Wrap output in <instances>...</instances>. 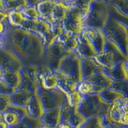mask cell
I'll use <instances>...</instances> for the list:
<instances>
[{
    "mask_svg": "<svg viewBox=\"0 0 128 128\" xmlns=\"http://www.w3.org/2000/svg\"><path fill=\"white\" fill-rule=\"evenodd\" d=\"M4 38V48L18 56L24 66L42 64L46 44L38 34L8 24Z\"/></svg>",
    "mask_w": 128,
    "mask_h": 128,
    "instance_id": "1",
    "label": "cell"
},
{
    "mask_svg": "<svg viewBox=\"0 0 128 128\" xmlns=\"http://www.w3.org/2000/svg\"><path fill=\"white\" fill-rule=\"evenodd\" d=\"M94 58L105 70H110L119 63L128 60V54L124 52L119 46L108 38L104 51L98 53Z\"/></svg>",
    "mask_w": 128,
    "mask_h": 128,
    "instance_id": "2",
    "label": "cell"
},
{
    "mask_svg": "<svg viewBox=\"0 0 128 128\" xmlns=\"http://www.w3.org/2000/svg\"><path fill=\"white\" fill-rule=\"evenodd\" d=\"M110 104L104 100L100 94L84 96L78 110L87 118L99 116L104 118L108 115Z\"/></svg>",
    "mask_w": 128,
    "mask_h": 128,
    "instance_id": "3",
    "label": "cell"
},
{
    "mask_svg": "<svg viewBox=\"0 0 128 128\" xmlns=\"http://www.w3.org/2000/svg\"><path fill=\"white\" fill-rule=\"evenodd\" d=\"M103 30L106 38L116 43L125 53L128 54V32L127 24L111 16Z\"/></svg>",
    "mask_w": 128,
    "mask_h": 128,
    "instance_id": "4",
    "label": "cell"
},
{
    "mask_svg": "<svg viewBox=\"0 0 128 128\" xmlns=\"http://www.w3.org/2000/svg\"><path fill=\"white\" fill-rule=\"evenodd\" d=\"M113 84L114 80L108 76L105 72H102L83 80L79 83L77 90L83 96L100 94L104 90L112 87Z\"/></svg>",
    "mask_w": 128,
    "mask_h": 128,
    "instance_id": "5",
    "label": "cell"
},
{
    "mask_svg": "<svg viewBox=\"0 0 128 128\" xmlns=\"http://www.w3.org/2000/svg\"><path fill=\"white\" fill-rule=\"evenodd\" d=\"M73 52L67 50L60 41L57 40L52 45L46 48L42 64L50 67L56 72L60 68L62 62Z\"/></svg>",
    "mask_w": 128,
    "mask_h": 128,
    "instance_id": "6",
    "label": "cell"
},
{
    "mask_svg": "<svg viewBox=\"0 0 128 128\" xmlns=\"http://www.w3.org/2000/svg\"><path fill=\"white\" fill-rule=\"evenodd\" d=\"M111 17L110 4L100 0H96L91 5L85 24L103 29Z\"/></svg>",
    "mask_w": 128,
    "mask_h": 128,
    "instance_id": "7",
    "label": "cell"
},
{
    "mask_svg": "<svg viewBox=\"0 0 128 128\" xmlns=\"http://www.w3.org/2000/svg\"><path fill=\"white\" fill-rule=\"evenodd\" d=\"M68 14L64 22L65 28L80 35L84 30L86 19L90 12V8H78L68 4Z\"/></svg>",
    "mask_w": 128,
    "mask_h": 128,
    "instance_id": "8",
    "label": "cell"
},
{
    "mask_svg": "<svg viewBox=\"0 0 128 128\" xmlns=\"http://www.w3.org/2000/svg\"><path fill=\"white\" fill-rule=\"evenodd\" d=\"M38 94L45 110L62 108L64 104L67 102V92L60 86L53 89L40 88L38 90Z\"/></svg>",
    "mask_w": 128,
    "mask_h": 128,
    "instance_id": "9",
    "label": "cell"
},
{
    "mask_svg": "<svg viewBox=\"0 0 128 128\" xmlns=\"http://www.w3.org/2000/svg\"><path fill=\"white\" fill-rule=\"evenodd\" d=\"M107 116L112 123L121 126H128V98H121L110 104Z\"/></svg>",
    "mask_w": 128,
    "mask_h": 128,
    "instance_id": "10",
    "label": "cell"
},
{
    "mask_svg": "<svg viewBox=\"0 0 128 128\" xmlns=\"http://www.w3.org/2000/svg\"><path fill=\"white\" fill-rule=\"evenodd\" d=\"M58 70L74 79L79 83L83 80L82 59L78 55L76 52H74L72 54L67 56L62 62Z\"/></svg>",
    "mask_w": 128,
    "mask_h": 128,
    "instance_id": "11",
    "label": "cell"
},
{
    "mask_svg": "<svg viewBox=\"0 0 128 128\" xmlns=\"http://www.w3.org/2000/svg\"><path fill=\"white\" fill-rule=\"evenodd\" d=\"M38 66H24L20 70L21 83L18 89L37 92L40 88L38 79Z\"/></svg>",
    "mask_w": 128,
    "mask_h": 128,
    "instance_id": "12",
    "label": "cell"
},
{
    "mask_svg": "<svg viewBox=\"0 0 128 128\" xmlns=\"http://www.w3.org/2000/svg\"><path fill=\"white\" fill-rule=\"evenodd\" d=\"M88 118L79 112L78 106H70L66 102L62 108L61 122H67L72 128H80Z\"/></svg>",
    "mask_w": 128,
    "mask_h": 128,
    "instance_id": "13",
    "label": "cell"
},
{
    "mask_svg": "<svg viewBox=\"0 0 128 128\" xmlns=\"http://www.w3.org/2000/svg\"><path fill=\"white\" fill-rule=\"evenodd\" d=\"M24 66L23 62L14 52L5 48L0 49V67L3 72L21 70Z\"/></svg>",
    "mask_w": 128,
    "mask_h": 128,
    "instance_id": "14",
    "label": "cell"
},
{
    "mask_svg": "<svg viewBox=\"0 0 128 128\" xmlns=\"http://www.w3.org/2000/svg\"><path fill=\"white\" fill-rule=\"evenodd\" d=\"M38 79L40 88L44 89H53L59 85L58 78L55 71L44 64L38 66Z\"/></svg>",
    "mask_w": 128,
    "mask_h": 128,
    "instance_id": "15",
    "label": "cell"
},
{
    "mask_svg": "<svg viewBox=\"0 0 128 128\" xmlns=\"http://www.w3.org/2000/svg\"><path fill=\"white\" fill-rule=\"evenodd\" d=\"M28 115L26 106L12 104L3 114V120L6 122L9 128H12L18 125Z\"/></svg>",
    "mask_w": 128,
    "mask_h": 128,
    "instance_id": "16",
    "label": "cell"
},
{
    "mask_svg": "<svg viewBox=\"0 0 128 128\" xmlns=\"http://www.w3.org/2000/svg\"><path fill=\"white\" fill-rule=\"evenodd\" d=\"M84 31L98 53L102 52L106 47L107 41V38L103 29L98 27L86 26Z\"/></svg>",
    "mask_w": 128,
    "mask_h": 128,
    "instance_id": "17",
    "label": "cell"
},
{
    "mask_svg": "<svg viewBox=\"0 0 128 128\" xmlns=\"http://www.w3.org/2000/svg\"><path fill=\"white\" fill-rule=\"evenodd\" d=\"M75 52L82 60L94 58L98 54L94 46L88 38L84 30L79 36V44Z\"/></svg>",
    "mask_w": 128,
    "mask_h": 128,
    "instance_id": "18",
    "label": "cell"
},
{
    "mask_svg": "<svg viewBox=\"0 0 128 128\" xmlns=\"http://www.w3.org/2000/svg\"><path fill=\"white\" fill-rule=\"evenodd\" d=\"M128 0H112L110 3L111 16L127 24Z\"/></svg>",
    "mask_w": 128,
    "mask_h": 128,
    "instance_id": "19",
    "label": "cell"
},
{
    "mask_svg": "<svg viewBox=\"0 0 128 128\" xmlns=\"http://www.w3.org/2000/svg\"><path fill=\"white\" fill-rule=\"evenodd\" d=\"M104 70L105 69L94 58L82 60V73L83 80L104 72Z\"/></svg>",
    "mask_w": 128,
    "mask_h": 128,
    "instance_id": "20",
    "label": "cell"
},
{
    "mask_svg": "<svg viewBox=\"0 0 128 128\" xmlns=\"http://www.w3.org/2000/svg\"><path fill=\"white\" fill-rule=\"evenodd\" d=\"M58 0H42L36 5L40 18L53 24L52 13Z\"/></svg>",
    "mask_w": 128,
    "mask_h": 128,
    "instance_id": "21",
    "label": "cell"
},
{
    "mask_svg": "<svg viewBox=\"0 0 128 128\" xmlns=\"http://www.w3.org/2000/svg\"><path fill=\"white\" fill-rule=\"evenodd\" d=\"M28 114L31 116L41 118L45 112V108L42 104L38 92H35L28 104L26 106Z\"/></svg>",
    "mask_w": 128,
    "mask_h": 128,
    "instance_id": "22",
    "label": "cell"
},
{
    "mask_svg": "<svg viewBox=\"0 0 128 128\" xmlns=\"http://www.w3.org/2000/svg\"><path fill=\"white\" fill-rule=\"evenodd\" d=\"M79 35L65 28L58 40L64 44L67 50L75 52L79 44Z\"/></svg>",
    "mask_w": 128,
    "mask_h": 128,
    "instance_id": "23",
    "label": "cell"
},
{
    "mask_svg": "<svg viewBox=\"0 0 128 128\" xmlns=\"http://www.w3.org/2000/svg\"><path fill=\"white\" fill-rule=\"evenodd\" d=\"M104 72L114 80L128 82V61L122 62L110 70H105Z\"/></svg>",
    "mask_w": 128,
    "mask_h": 128,
    "instance_id": "24",
    "label": "cell"
},
{
    "mask_svg": "<svg viewBox=\"0 0 128 128\" xmlns=\"http://www.w3.org/2000/svg\"><path fill=\"white\" fill-rule=\"evenodd\" d=\"M68 8L69 6L68 4L61 0H58L52 13L53 24L64 23L67 18Z\"/></svg>",
    "mask_w": 128,
    "mask_h": 128,
    "instance_id": "25",
    "label": "cell"
},
{
    "mask_svg": "<svg viewBox=\"0 0 128 128\" xmlns=\"http://www.w3.org/2000/svg\"><path fill=\"white\" fill-rule=\"evenodd\" d=\"M40 119L45 125L58 126L62 120V108L46 110Z\"/></svg>",
    "mask_w": 128,
    "mask_h": 128,
    "instance_id": "26",
    "label": "cell"
},
{
    "mask_svg": "<svg viewBox=\"0 0 128 128\" xmlns=\"http://www.w3.org/2000/svg\"><path fill=\"white\" fill-rule=\"evenodd\" d=\"M56 73L58 78V82H59L58 86H60L64 91L69 94L77 89L78 86L80 83L78 81L58 70L56 71Z\"/></svg>",
    "mask_w": 128,
    "mask_h": 128,
    "instance_id": "27",
    "label": "cell"
},
{
    "mask_svg": "<svg viewBox=\"0 0 128 128\" xmlns=\"http://www.w3.org/2000/svg\"><path fill=\"white\" fill-rule=\"evenodd\" d=\"M35 93L28 90L18 89L12 94V104L26 107Z\"/></svg>",
    "mask_w": 128,
    "mask_h": 128,
    "instance_id": "28",
    "label": "cell"
},
{
    "mask_svg": "<svg viewBox=\"0 0 128 128\" xmlns=\"http://www.w3.org/2000/svg\"><path fill=\"white\" fill-rule=\"evenodd\" d=\"M3 80L9 86L18 90L21 83V72L20 70H10L3 72Z\"/></svg>",
    "mask_w": 128,
    "mask_h": 128,
    "instance_id": "29",
    "label": "cell"
},
{
    "mask_svg": "<svg viewBox=\"0 0 128 128\" xmlns=\"http://www.w3.org/2000/svg\"><path fill=\"white\" fill-rule=\"evenodd\" d=\"M26 19L27 18L24 16L20 10L8 11V23L12 27L21 28Z\"/></svg>",
    "mask_w": 128,
    "mask_h": 128,
    "instance_id": "30",
    "label": "cell"
},
{
    "mask_svg": "<svg viewBox=\"0 0 128 128\" xmlns=\"http://www.w3.org/2000/svg\"><path fill=\"white\" fill-rule=\"evenodd\" d=\"M100 95L104 100L110 104L112 103L120 98L127 96L126 94L121 92L120 90H116L112 86L104 90Z\"/></svg>",
    "mask_w": 128,
    "mask_h": 128,
    "instance_id": "31",
    "label": "cell"
},
{
    "mask_svg": "<svg viewBox=\"0 0 128 128\" xmlns=\"http://www.w3.org/2000/svg\"><path fill=\"white\" fill-rule=\"evenodd\" d=\"M43 126L40 118L28 115L16 126L12 128H41Z\"/></svg>",
    "mask_w": 128,
    "mask_h": 128,
    "instance_id": "32",
    "label": "cell"
},
{
    "mask_svg": "<svg viewBox=\"0 0 128 128\" xmlns=\"http://www.w3.org/2000/svg\"><path fill=\"white\" fill-rule=\"evenodd\" d=\"M29 4L28 0H3V9L6 11L19 10Z\"/></svg>",
    "mask_w": 128,
    "mask_h": 128,
    "instance_id": "33",
    "label": "cell"
},
{
    "mask_svg": "<svg viewBox=\"0 0 128 128\" xmlns=\"http://www.w3.org/2000/svg\"><path fill=\"white\" fill-rule=\"evenodd\" d=\"M80 128H107L101 116H96L88 118Z\"/></svg>",
    "mask_w": 128,
    "mask_h": 128,
    "instance_id": "34",
    "label": "cell"
},
{
    "mask_svg": "<svg viewBox=\"0 0 128 128\" xmlns=\"http://www.w3.org/2000/svg\"><path fill=\"white\" fill-rule=\"evenodd\" d=\"M67 96V102L70 106H78L79 107L82 100L83 99L84 96L79 92L78 90H74L70 93L66 94Z\"/></svg>",
    "mask_w": 128,
    "mask_h": 128,
    "instance_id": "35",
    "label": "cell"
},
{
    "mask_svg": "<svg viewBox=\"0 0 128 128\" xmlns=\"http://www.w3.org/2000/svg\"><path fill=\"white\" fill-rule=\"evenodd\" d=\"M25 18L30 19H37L40 18L37 8L35 5L28 4V6L20 10Z\"/></svg>",
    "mask_w": 128,
    "mask_h": 128,
    "instance_id": "36",
    "label": "cell"
},
{
    "mask_svg": "<svg viewBox=\"0 0 128 128\" xmlns=\"http://www.w3.org/2000/svg\"><path fill=\"white\" fill-rule=\"evenodd\" d=\"M12 104V94L0 93V112L4 114Z\"/></svg>",
    "mask_w": 128,
    "mask_h": 128,
    "instance_id": "37",
    "label": "cell"
},
{
    "mask_svg": "<svg viewBox=\"0 0 128 128\" xmlns=\"http://www.w3.org/2000/svg\"><path fill=\"white\" fill-rule=\"evenodd\" d=\"M95 1L96 0H74L68 4L78 8L90 7Z\"/></svg>",
    "mask_w": 128,
    "mask_h": 128,
    "instance_id": "38",
    "label": "cell"
},
{
    "mask_svg": "<svg viewBox=\"0 0 128 128\" xmlns=\"http://www.w3.org/2000/svg\"><path fill=\"white\" fill-rule=\"evenodd\" d=\"M8 28V23L6 22H0V35H5Z\"/></svg>",
    "mask_w": 128,
    "mask_h": 128,
    "instance_id": "39",
    "label": "cell"
},
{
    "mask_svg": "<svg viewBox=\"0 0 128 128\" xmlns=\"http://www.w3.org/2000/svg\"><path fill=\"white\" fill-rule=\"evenodd\" d=\"M8 18V11L0 9V22H6Z\"/></svg>",
    "mask_w": 128,
    "mask_h": 128,
    "instance_id": "40",
    "label": "cell"
},
{
    "mask_svg": "<svg viewBox=\"0 0 128 128\" xmlns=\"http://www.w3.org/2000/svg\"><path fill=\"white\" fill-rule=\"evenodd\" d=\"M58 126V128H72L71 126L67 122H60V124Z\"/></svg>",
    "mask_w": 128,
    "mask_h": 128,
    "instance_id": "41",
    "label": "cell"
},
{
    "mask_svg": "<svg viewBox=\"0 0 128 128\" xmlns=\"http://www.w3.org/2000/svg\"><path fill=\"white\" fill-rule=\"evenodd\" d=\"M4 43H5L4 35H0V49L4 48Z\"/></svg>",
    "mask_w": 128,
    "mask_h": 128,
    "instance_id": "42",
    "label": "cell"
},
{
    "mask_svg": "<svg viewBox=\"0 0 128 128\" xmlns=\"http://www.w3.org/2000/svg\"><path fill=\"white\" fill-rule=\"evenodd\" d=\"M41 1H42V0H28L29 4H31V5H35V6H36V4H38L40 2H41Z\"/></svg>",
    "mask_w": 128,
    "mask_h": 128,
    "instance_id": "43",
    "label": "cell"
},
{
    "mask_svg": "<svg viewBox=\"0 0 128 128\" xmlns=\"http://www.w3.org/2000/svg\"><path fill=\"white\" fill-rule=\"evenodd\" d=\"M0 128H9L7 124H6V122H4L3 120L0 121Z\"/></svg>",
    "mask_w": 128,
    "mask_h": 128,
    "instance_id": "44",
    "label": "cell"
},
{
    "mask_svg": "<svg viewBox=\"0 0 128 128\" xmlns=\"http://www.w3.org/2000/svg\"><path fill=\"white\" fill-rule=\"evenodd\" d=\"M41 128H58V126H48L43 124Z\"/></svg>",
    "mask_w": 128,
    "mask_h": 128,
    "instance_id": "45",
    "label": "cell"
},
{
    "mask_svg": "<svg viewBox=\"0 0 128 128\" xmlns=\"http://www.w3.org/2000/svg\"><path fill=\"white\" fill-rule=\"evenodd\" d=\"M3 70L2 69L1 67H0V83L2 82V80H3V78H2V76H3Z\"/></svg>",
    "mask_w": 128,
    "mask_h": 128,
    "instance_id": "46",
    "label": "cell"
},
{
    "mask_svg": "<svg viewBox=\"0 0 128 128\" xmlns=\"http://www.w3.org/2000/svg\"><path fill=\"white\" fill-rule=\"evenodd\" d=\"M3 0H0V9L3 10Z\"/></svg>",
    "mask_w": 128,
    "mask_h": 128,
    "instance_id": "47",
    "label": "cell"
},
{
    "mask_svg": "<svg viewBox=\"0 0 128 128\" xmlns=\"http://www.w3.org/2000/svg\"><path fill=\"white\" fill-rule=\"evenodd\" d=\"M100 1H102V2H106V3H110L111 2H112V0H100Z\"/></svg>",
    "mask_w": 128,
    "mask_h": 128,
    "instance_id": "48",
    "label": "cell"
},
{
    "mask_svg": "<svg viewBox=\"0 0 128 128\" xmlns=\"http://www.w3.org/2000/svg\"><path fill=\"white\" fill-rule=\"evenodd\" d=\"M3 120V114H2V112H0V121Z\"/></svg>",
    "mask_w": 128,
    "mask_h": 128,
    "instance_id": "49",
    "label": "cell"
},
{
    "mask_svg": "<svg viewBox=\"0 0 128 128\" xmlns=\"http://www.w3.org/2000/svg\"><path fill=\"white\" fill-rule=\"evenodd\" d=\"M124 127H125V126H124ZM123 128V127H122V128ZM124 128H127V126H126Z\"/></svg>",
    "mask_w": 128,
    "mask_h": 128,
    "instance_id": "50",
    "label": "cell"
},
{
    "mask_svg": "<svg viewBox=\"0 0 128 128\" xmlns=\"http://www.w3.org/2000/svg\"><path fill=\"white\" fill-rule=\"evenodd\" d=\"M73 1H74V0H73Z\"/></svg>",
    "mask_w": 128,
    "mask_h": 128,
    "instance_id": "51",
    "label": "cell"
}]
</instances>
